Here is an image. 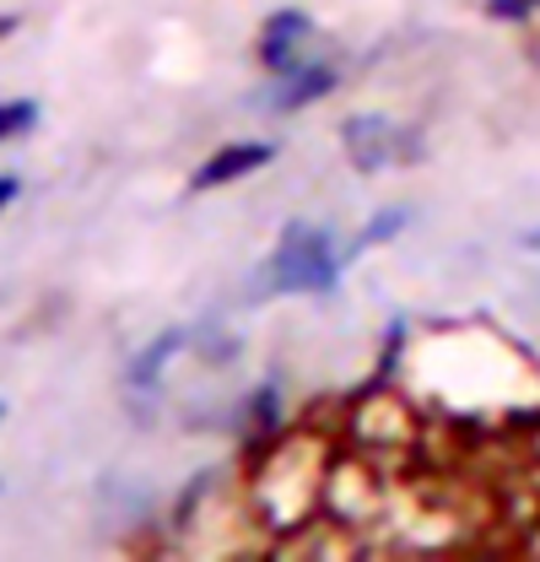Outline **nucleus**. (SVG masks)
Instances as JSON below:
<instances>
[{"label":"nucleus","mask_w":540,"mask_h":562,"mask_svg":"<svg viewBox=\"0 0 540 562\" xmlns=\"http://www.w3.org/2000/svg\"><path fill=\"white\" fill-rule=\"evenodd\" d=\"M340 277V260L330 255V238L308 222H286L275 255L260 271V297L266 292H330Z\"/></svg>","instance_id":"1"},{"label":"nucleus","mask_w":540,"mask_h":562,"mask_svg":"<svg viewBox=\"0 0 540 562\" xmlns=\"http://www.w3.org/2000/svg\"><path fill=\"white\" fill-rule=\"evenodd\" d=\"M270 157H275V146H270V140H233V146L211 151L201 168H195L190 190H222V184H233V179H244V173L266 168Z\"/></svg>","instance_id":"2"},{"label":"nucleus","mask_w":540,"mask_h":562,"mask_svg":"<svg viewBox=\"0 0 540 562\" xmlns=\"http://www.w3.org/2000/svg\"><path fill=\"white\" fill-rule=\"evenodd\" d=\"M346 157H351V168H362V173H373V168H384L395 151H401V131L384 120V114H362V120H346Z\"/></svg>","instance_id":"3"},{"label":"nucleus","mask_w":540,"mask_h":562,"mask_svg":"<svg viewBox=\"0 0 540 562\" xmlns=\"http://www.w3.org/2000/svg\"><path fill=\"white\" fill-rule=\"evenodd\" d=\"M303 38H308V16H303V11H292V5H286V11H275V16L266 22V38H260V60H266L275 76H281V70H292L297 66V44H303Z\"/></svg>","instance_id":"4"},{"label":"nucleus","mask_w":540,"mask_h":562,"mask_svg":"<svg viewBox=\"0 0 540 562\" xmlns=\"http://www.w3.org/2000/svg\"><path fill=\"white\" fill-rule=\"evenodd\" d=\"M336 87V66H292L281 70V81L270 87V103L281 109V114H292V109H303V103H314V98H325Z\"/></svg>","instance_id":"5"},{"label":"nucleus","mask_w":540,"mask_h":562,"mask_svg":"<svg viewBox=\"0 0 540 562\" xmlns=\"http://www.w3.org/2000/svg\"><path fill=\"white\" fill-rule=\"evenodd\" d=\"M184 341H190V336H184V325H173V330H162V336H157V341H151L146 351H135V362H131V384H146V390H151V384L162 379L168 357H173V351H184Z\"/></svg>","instance_id":"6"},{"label":"nucleus","mask_w":540,"mask_h":562,"mask_svg":"<svg viewBox=\"0 0 540 562\" xmlns=\"http://www.w3.org/2000/svg\"><path fill=\"white\" fill-rule=\"evenodd\" d=\"M38 125V103L33 98H11V103H0V140L22 136V131H33Z\"/></svg>","instance_id":"7"},{"label":"nucleus","mask_w":540,"mask_h":562,"mask_svg":"<svg viewBox=\"0 0 540 562\" xmlns=\"http://www.w3.org/2000/svg\"><path fill=\"white\" fill-rule=\"evenodd\" d=\"M405 227V211H379L368 227H362V238H357V249H368V244H384L390 233H401Z\"/></svg>","instance_id":"8"},{"label":"nucleus","mask_w":540,"mask_h":562,"mask_svg":"<svg viewBox=\"0 0 540 562\" xmlns=\"http://www.w3.org/2000/svg\"><path fill=\"white\" fill-rule=\"evenodd\" d=\"M536 5L540 0H486V11H492V16H503V22H525Z\"/></svg>","instance_id":"9"},{"label":"nucleus","mask_w":540,"mask_h":562,"mask_svg":"<svg viewBox=\"0 0 540 562\" xmlns=\"http://www.w3.org/2000/svg\"><path fill=\"white\" fill-rule=\"evenodd\" d=\"M16 190H22V184H16L11 173H0V211L11 206V201H16Z\"/></svg>","instance_id":"10"},{"label":"nucleus","mask_w":540,"mask_h":562,"mask_svg":"<svg viewBox=\"0 0 540 562\" xmlns=\"http://www.w3.org/2000/svg\"><path fill=\"white\" fill-rule=\"evenodd\" d=\"M0 412H5V406H0Z\"/></svg>","instance_id":"11"}]
</instances>
